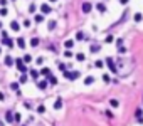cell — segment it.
<instances>
[{"mask_svg":"<svg viewBox=\"0 0 143 126\" xmlns=\"http://www.w3.org/2000/svg\"><path fill=\"white\" fill-rule=\"evenodd\" d=\"M15 66H17V69H19L20 72H27V66H25V62L22 59H15Z\"/></svg>","mask_w":143,"mask_h":126,"instance_id":"cell-1","label":"cell"},{"mask_svg":"<svg viewBox=\"0 0 143 126\" xmlns=\"http://www.w3.org/2000/svg\"><path fill=\"white\" fill-rule=\"evenodd\" d=\"M64 76L67 79H71V81H74V79L79 77V72H78V71H74V72H67V71H64Z\"/></svg>","mask_w":143,"mask_h":126,"instance_id":"cell-2","label":"cell"},{"mask_svg":"<svg viewBox=\"0 0 143 126\" xmlns=\"http://www.w3.org/2000/svg\"><path fill=\"white\" fill-rule=\"evenodd\" d=\"M106 64H108V67H110V71H111V72H116V66H115V62H113V59L111 57H108V59H106Z\"/></svg>","mask_w":143,"mask_h":126,"instance_id":"cell-3","label":"cell"},{"mask_svg":"<svg viewBox=\"0 0 143 126\" xmlns=\"http://www.w3.org/2000/svg\"><path fill=\"white\" fill-rule=\"evenodd\" d=\"M5 119H7V123H14V121H15V114L9 109V111L5 113Z\"/></svg>","mask_w":143,"mask_h":126,"instance_id":"cell-4","label":"cell"},{"mask_svg":"<svg viewBox=\"0 0 143 126\" xmlns=\"http://www.w3.org/2000/svg\"><path fill=\"white\" fill-rule=\"evenodd\" d=\"M91 9H93V5L89 4V2H84V4H83V12H84V14H89V12H91Z\"/></svg>","mask_w":143,"mask_h":126,"instance_id":"cell-5","label":"cell"},{"mask_svg":"<svg viewBox=\"0 0 143 126\" xmlns=\"http://www.w3.org/2000/svg\"><path fill=\"white\" fill-rule=\"evenodd\" d=\"M2 44H4V45H7V47H14V40H12L10 37H4Z\"/></svg>","mask_w":143,"mask_h":126,"instance_id":"cell-6","label":"cell"},{"mask_svg":"<svg viewBox=\"0 0 143 126\" xmlns=\"http://www.w3.org/2000/svg\"><path fill=\"white\" fill-rule=\"evenodd\" d=\"M41 10H42V14H51V7L47 4H42L41 5Z\"/></svg>","mask_w":143,"mask_h":126,"instance_id":"cell-7","label":"cell"},{"mask_svg":"<svg viewBox=\"0 0 143 126\" xmlns=\"http://www.w3.org/2000/svg\"><path fill=\"white\" fill-rule=\"evenodd\" d=\"M61 108H62V99L57 98V101L54 103V109H61Z\"/></svg>","mask_w":143,"mask_h":126,"instance_id":"cell-8","label":"cell"},{"mask_svg":"<svg viewBox=\"0 0 143 126\" xmlns=\"http://www.w3.org/2000/svg\"><path fill=\"white\" fill-rule=\"evenodd\" d=\"M17 45H19L20 49H24V47H25V40H24L22 37H19V39H17Z\"/></svg>","mask_w":143,"mask_h":126,"instance_id":"cell-9","label":"cell"},{"mask_svg":"<svg viewBox=\"0 0 143 126\" xmlns=\"http://www.w3.org/2000/svg\"><path fill=\"white\" fill-rule=\"evenodd\" d=\"M10 27H12V30H15V32L19 30V29H20V25H19V22H15V20H14V22L10 24Z\"/></svg>","mask_w":143,"mask_h":126,"instance_id":"cell-10","label":"cell"},{"mask_svg":"<svg viewBox=\"0 0 143 126\" xmlns=\"http://www.w3.org/2000/svg\"><path fill=\"white\" fill-rule=\"evenodd\" d=\"M37 86H39V89H46L47 87V81H39Z\"/></svg>","mask_w":143,"mask_h":126,"instance_id":"cell-11","label":"cell"},{"mask_svg":"<svg viewBox=\"0 0 143 126\" xmlns=\"http://www.w3.org/2000/svg\"><path fill=\"white\" fill-rule=\"evenodd\" d=\"M30 45H32V47H37V45H39V39H37V37H34V39L30 40Z\"/></svg>","mask_w":143,"mask_h":126,"instance_id":"cell-12","label":"cell"},{"mask_svg":"<svg viewBox=\"0 0 143 126\" xmlns=\"http://www.w3.org/2000/svg\"><path fill=\"white\" fill-rule=\"evenodd\" d=\"M93 82H94V77H91V76L84 79V84H88V86H89V84H93Z\"/></svg>","mask_w":143,"mask_h":126,"instance_id":"cell-13","label":"cell"},{"mask_svg":"<svg viewBox=\"0 0 143 126\" xmlns=\"http://www.w3.org/2000/svg\"><path fill=\"white\" fill-rule=\"evenodd\" d=\"M30 76H32V77H34L35 81H37V77H39V72H37L35 69H32V71H30Z\"/></svg>","mask_w":143,"mask_h":126,"instance_id":"cell-14","label":"cell"},{"mask_svg":"<svg viewBox=\"0 0 143 126\" xmlns=\"http://www.w3.org/2000/svg\"><path fill=\"white\" fill-rule=\"evenodd\" d=\"M5 64H7V66H12V64H14V59H12L10 56H7V57H5Z\"/></svg>","mask_w":143,"mask_h":126,"instance_id":"cell-15","label":"cell"},{"mask_svg":"<svg viewBox=\"0 0 143 126\" xmlns=\"http://www.w3.org/2000/svg\"><path fill=\"white\" fill-rule=\"evenodd\" d=\"M41 74H44V76H47V77H49V76H51V69H47V67H46V69H42V71H41Z\"/></svg>","mask_w":143,"mask_h":126,"instance_id":"cell-16","label":"cell"},{"mask_svg":"<svg viewBox=\"0 0 143 126\" xmlns=\"http://www.w3.org/2000/svg\"><path fill=\"white\" fill-rule=\"evenodd\" d=\"M64 45H66V49H71V47L74 45V42H73V40H66V42H64Z\"/></svg>","mask_w":143,"mask_h":126,"instance_id":"cell-17","label":"cell"},{"mask_svg":"<svg viewBox=\"0 0 143 126\" xmlns=\"http://www.w3.org/2000/svg\"><path fill=\"white\" fill-rule=\"evenodd\" d=\"M96 9H98L99 12H104V10H106V7H104V4H98V5H96Z\"/></svg>","mask_w":143,"mask_h":126,"instance_id":"cell-18","label":"cell"},{"mask_svg":"<svg viewBox=\"0 0 143 126\" xmlns=\"http://www.w3.org/2000/svg\"><path fill=\"white\" fill-rule=\"evenodd\" d=\"M98 50H99V45L98 44H93L91 45V52H98Z\"/></svg>","mask_w":143,"mask_h":126,"instance_id":"cell-19","label":"cell"},{"mask_svg":"<svg viewBox=\"0 0 143 126\" xmlns=\"http://www.w3.org/2000/svg\"><path fill=\"white\" fill-rule=\"evenodd\" d=\"M47 27H49V30H54V27H56V22H54V20H51Z\"/></svg>","mask_w":143,"mask_h":126,"instance_id":"cell-20","label":"cell"},{"mask_svg":"<svg viewBox=\"0 0 143 126\" xmlns=\"http://www.w3.org/2000/svg\"><path fill=\"white\" fill-rule=\"evenodd\" d=\"M141 20H143L141 14H136V15H135V22H141Z\"/></svg>","mask_w":143,"mask_h":126,"instance_id":"cell-21","label":"cell"},{"mask_svg":"<svg viewBox=\"0 0 143 126\" xmlns=\"http://www.w3.org/2000/svg\"><path fill=\"white\" fill-rule=\"evenodd\" d=\"M76 39H78V40H83V39H84V34H83V32H78V34H76Z\"/></svg>","mask_w":143,"mask_h":126,"instance_id":"cell-22","label":"cell"},{"mask_svg":"<svg viewBox=\"0 0 143 126\" xmlns=\"http://www.w3.org/2000/svg\"><path fill=\"white\" fill-rule=\"evenodd\" d=\"M49 82H51V84H57V79H56L54 76H49Z\"/></svg>","mask_w":143,"mask_h":126,"instance_id":"cell-23","label":"cell"},{"mask_svg":"<svg viewBox=\"0 0 143 126\" xmlns=\"http://www.w3.org/2000/svg\"><path fill=\"white\" fill-rule=\"evenodd\" d=\"M25 81H27V76H25V72H22V76H20V81H19V82H22V84H24Z\"/></svg>","mask_w":143,"mask_h":126,"instance_id":"cell-24","label":"cell"},{"mask_svg":"<svg viewBox=\"0 0 143 126\" xmlns=\"http://www.w3.org/2000/svg\"><path fill=\"white\" fill-rule=\"evenodd\" d=\"M7 14H9V10H7V9H5V7H4V9H2V10H0V15H2V17H5V15H7Z\"/></svg>","mask_w":143,"mask_h":126,"instance_id":"cell-25","label":"cell"},{"mask_svg":"<svg viewBox=\"0 0 143 126\" xmlns=\"http://www.w3.org/2000/svg\"><path fill=\"white\" fill-rule=\"evenodd\" d=\"M44 20V15H35V22H42Z\"/></svg>","mask_w":143,"mask_h":126,"instance_id":"cell-26","label":"cell"},{"mask_svg":"<svg viewBox=\"0 0 143 126\" xmlns=\"http://www.w3.org/2000/svg\"><path fill=\"white\" fill-rule=\"evenodd\" d=\"M32 61V57L29 56V54H25V56H24V62H30Z\"/></svg>","mask_w":143,"mask_h":126,"instance_id":"cell-27","label":"cell"},{"mask_svg":"<svg viewBox=\"0 0 143 126\" xmlns=\"http://www.w3.org/2000/svg\"><path fill=\"white\" fill-rule=\"evenodd\" d=\"M14 91H17V89H19V82H12V86H10Z\"/></svg>","mask_w":143,"mask_h":126,"instance_id":"cell-28","label":"cell"},{"mask_svg":"<svg viewBox=\"0 0 143 126\" xmlns=\"http://www.w3.org/2000/svg\"><path fill=\"white\" fill-rule=\"evenodd\" d=\"M76 59L78 61H84V54H76Z\"/></svg>","mask_w":143,"mask_h":126,"instance_id":"cell-29","label":"cell"},{"mask_svg":"<svg viewBox=\"0 0 143 126\" xmlns=\"http://www.w3.org/2000/svg\"><path fill=\"white\" fill-rule=\"evenodd\" d=\"M64 56H66V57H71V56H73V52H71V50H69V49H67V50H66V52H64Z\"/></svg>","mask_w":143,"mask_h":126,"instance_id":"cell-30","label":"cell"},{"mask_svg":"<svg viewBox=\"0 0 143 126\" xmlns=\"http://www.w3.org/2000/svg\"><path fill=\"white\" fill-rule=\"evenodd\" d=\"M116 45H118V49H120V47L123 45V39H118V40H116Z\"/></svg>","mask_w":143,"mask_h":126,"instance_id":"cell-31","label":"cell"},{"mask_svg":"<svg viewBox=\"0 0 143 126\" xmlns=\"http://www.w3.org/2000/svg\"><path fill=\"white\" fill-rule=\"evenodd\" d=\"M103 81H104V82H110V76L104 74V76H103Z\"/></svg>","mask_w":143,"mask_h":126,"instance_id":"cell-32","label":"cell"},{"mask_svg":"<svg viewBox=\"0 0 143 126\" xmlns=\"http://www.w3.org/2000/svg\"><path fill=\"white\" fill-rule=\"evenodd\" d=\"M44 111H46L44 106H39V108H37V113H44Z\"/></svg>","mask_w":143,"mask_h":126,"instance_id":"cell-33","label":"cell"},{"mask_svg":"<svg viewBox=\"0 0 143 126\" xmlns=\"http://www.w3.org/2000/svg\"><path fill=\"white\" fill-rule=\"evenodd\" d=\"M29 10H30V12H35V4H30V7H29Z\"/></svg>","mask_w":143,"mask_h":126,"instance_id":"cell-34","label":"cell"},{"mask_svg":"<svg viewBox=\"0 0 143 126\" xmlns=\"http://www.w3.org/2000/svg\"><path fill=\"white\" fill-rule=\"evenodd\" d=\"M94 66H96V67H103V61H96Z\"/></svg>","mask_w":143,"mask_h":126,"instance_id":"cell-35","label":"cell"},{"mask_svg":"<svg viewBox=\"0 0 143 126\" xmlns=\"http://www.w3.org/2000/svg\"><path fill=\"white\" fill-rule=\"evenodd\" d=\"M111 106L116 108V106H118V101H116V99H111Z\"/></svg>","mask_w":143,"mask_h":126,"instance_id":"cell-36","label":"cell"},{"mask_svg":"<svg viewBox=\"0 0 143 126\" xmlns=\"http://www.w3.org/2000/svg\"><path fill=\"white\" fill-rule=\"evenodd\" d=\"M106 42H108V44L113 42V37H111V35H108V37H106Z\"/></svg>","mask_w":143,"mask_h":126,"instance_id":"cell-37","label":"cell"},{"mask_svg":"<svg viewBox=\"0 0 143 126\" xmlns=\"http://www.w3.org/2000/svg\"><path fill=\"white\" fill-rule=\"evenodd\" d=\"M59 69H61L62 72H64V71H66V66H64V64H59Z\"/></svg>","mask_w":143,"mask_h":126,"instance_id":"cell-38","label":"cell"},{"mask_svg":"<svg viewBox=\"0 0 143 126\" xmlns=\"http://www.w3.org/2000/svg\"><path fill=\"white\" fill-rule=\"evenodd\" d=\"M0 4H2V5H4V7H5V5H7V4H9V0H0Z\"/></svg>","mask_w":143,"mask_h":126,"instance_id":"cell-39","label":"cell"},{"mask_svg":"<svg viewBox=\"0 0 143 126\" xmlns=\"http://www.w3.org/2000/svg\"><path fill=\"white\" fill-rule=\"evenodd\" d=\"M136 118H141V109H136Z\"/></svg>","mask_w":143,"mask_h":126,"instance_id":"cell-40","label":"cell"},{"mask_svg":"<svg viewBox=\"0 0 143 126\" xmlns=\"http://www.w3.org/2000/svg\"><path fill=\"white\" fill-rule=\"evenodd\" d=\"M4 99H5V96H4L2 93H0V101H4Z\"/></svg>","mask_w":143,"mask_h":126,"instance_id":"cell-41","label":"cell"},{"mask_svg":"<svg viewBox=\"0 0 143 126\" xmlns=\"http://www.w3.org/2000/svg\"><path fill=\"white\" fill-rule=\"evenodd\" d=\"M120 2H121V4H128V0H120Z\"/></svg>","mask_w":143,"mask_h":126,"instance_id":"cell-42","label":"cell"},{"mask_svg":"<svg viewBox=\"0 0 143 126\" xmlns=\"http://www.w3.org/2000/svg\"><path fill=\"white\" fill-rule=\"evenodd\" d=\"M51 2H56V0H51Z\"/></svg>","mask_w":143,"mask_h":126,"instance_id":"cell-43","label":"cell"},{"mask_svg":"<svg viewBox=\"0 0 143 126\" xmlns=\"http://www.w3.org/2000/svg\"><path fill=\"white\" fill-rule=\"evenodd\" d=\"M0 126H4V124H2V123H0Z\"/></svg>","mask_w":143,"mask_h":126,"instance_id":"cell-44","label":"cell"}]
</instances>
